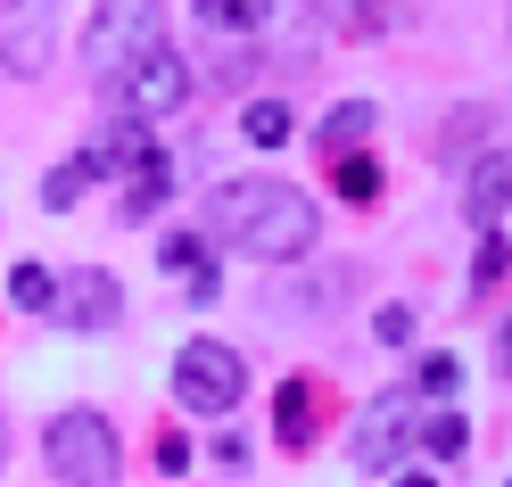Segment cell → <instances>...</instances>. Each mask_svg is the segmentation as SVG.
<instances>
[{
  "mask_svg": "<svg viewBox=\"0 0 512 487\" xmlns=\"http://www.w3.org/2000/svg\"><path fill=\"white\" fill-rule=\"evenodd\" d=\"M215 232L240 256H256V265H298V256H314V240H323V215H314V199L298 182L240 174V182L215 190Z\"/></svg>",
  "mask_w": 512,
  "mask_h": 487,
  "instance_id": "6da1fadb",
  "label": "cell"
},
{
  "mask_svg": "<svg viewBox=\"0 0 512 487\" xmlns=\"http://www.w3.org/2000/svg\"><path fill=\"white\" fill-rule=\"evenodd\" d=\"M149 50H166V9H157V0H100V9H91V25H83V75L100 91L124 83Z\"/></svg>",
  "mask_w": 512,
  "mask_h": 487,
  "instance_id": "7a4b0ae2",
  "label": "cell"
},
{
  "mask_svg": "<svg viewBox=\"0 0 512 487\" xmlns=\"http://www.w3.org/2000/svg\"><path fill=\"white\" fill-rule=\"evenodd\" d=\"M42 463H50L58 487H116V479H124L116 421H108V413H91V405L50 413V430H42Z\"/></svg>",
  "mask_w": 512,
  "mask_h": 487,
  "instance_id": "3957f363",
  "label": "cell"
},
{
  "mask_svg": "<svg viewBox=\"0 0 512 487\" xmlns=\"http://www.w3.org/2000/svg\"><path fill=\"white\" fill-rule=\"evenodd\" d=\"M248 397V364L223 339H190L182 355H174V405L182 413H207V421H223Z\"/></svg>",
  "mask_w": 512,
  "mask_h": 487,
  "instance_id": "277c9868",
  "label": "cell"
},
{
  "mask_svg": "<svg viewBox=\"0 0 512 487\" xmlns=\"http://www.w3.org/2000/svg\"><path fill=\"white\" fill-rule=\"evenodd\" d=\"M182 100H190V67H182V50H149L124 83H108V116H141V124L182 116Z\"/></svg>",
  "mask_w": 512,
  "mask_h": 487,
  "instance_id": "5b68a950",
  "label": "cell"
},
{
  "mask_svg": "<svg viewBox=\"0 0 512 487\" xmlns=\"http://www.w3.org/2000/svg\"><path fill=\"white\" fill-rule=\"evenodd\" d=\"M405 446H422V430H413V397L405 388H380V397L356 413V471H397V454Z\"/></svg>",
  "mask_w": 512,
  "mask_h": 487,
  "instance_id": "8992f818",
  "label": "cell"
},
{
  "mask_svg": "<svg viewBox=\"0 0 512 487\" xmlns=\"http://www.w3.org/2000/svg\"><path fill=\"white\" fill-rule=\"evenodd\" d=\"M58 50V0H0V58L9 75H42Z\"/></svg>",
  "mask_w": 512,
  "mask_h": 487,
  "instance_id": "52a82bcc",
  "label": "cell"
},
{
  "mask_svg": "<svg viewBox=\"0 0 512 487\" xmlns=\"http://www.w3.org/2000/svg\"><path fill=\"white\" fill-rule=\"evenodd\" d=\"M50 322H67V331H116L124 322V289H116V273H100V265H75L67 281H58V306H50Z\"/></svg>",
  "mask_w": 512,
  "mask_h": 487,
  "instance_id": "ba28073f",
  "label": "cell"
},
{
  "mask_svg": "<svg viewBox=\"0 0 512 487\" xmlns=\"http://www.w3.org/2000/svg\"><path fill=\"white\" fill-rule=\"evenodd\" d=\"M463 215L479 223V232H496V223L512 215V149H496V157H479V166L463 174Z\"/></svg>",
  "mask_w": 512,
  "mask_h": 487,
  "instance_id": "9c48e42d",
  "label": "cell"
},
{
  "mask_svg": "<svg viewBox=\"0 0 512 487\" xmlns=\"http://www.w3.org/2000/svg\"><path fill=\"white\" fill-rule=\"evenodd\" d=\"M314 17H323L339 42H380L397 25V0H314Z\"/></svg>",
  "mask_w": 512,
  "mask_h": 487,
  "instance_id": "30bf717a",
  "label": "cell"
},
{
  "mask_svg": "<svg viewBox=\"0 0 512 487\" xmlns=\"http://www.w3.org/2000/svg\"><path fill=\"white\" fill-rule=\"evenodd\" d=\"M166 199H174V166H166L157 149L141 157V166H124V223H149Z\"/></svg>",
  "mask_w": 512,
  "mask_h": 487,
  "instance_id": "8fae6325",
  "label": "cell"
},
{
  "mask_svg": "<svg viewBox=\"0 0 512 487\" xmlns=\"http://www.w3.org/2000/svg\"><path fill=\"white\" fill-rule=\"evenodd\" d=\"M273 438L290 446V454H306V438H314V372L281 380V397H273Z\"/></svg>",
  "mask_w": 512,
  "mask_h": 487,
  "instance_id": "7c38bea8",
  "label": "cell"
},
{
  "mask_svg": "<svg viewBox=\"0 0 512 487\" xmlns=\"http://www.w3.org/2000/svg\"><path fill=\"white\" fill-rule=\"evenodd\" d=\"M100 166H108V149H83V157H67V166H50V182H42V207H50V215L83 207V190L100 182Z\"/></svg>",
  "mask_w": 512,
  "mask_h": 487,
  "instance_id": "4fadbf2b",
  "label": "cell"
},
{
  "mask_svg": "<svg viewBox=\"0 0 512 487\" xmlns=\"http://www.w3.org/2000/svg\"><path fill=\"white\" fill-rule=\"evenodd\" d=\"M372 124H380V108H372V100H339L323 124H314V141H323V157H347V149L372 133Z\"/></svg>",
  "mask_w": 512,
  "mask_h": 487,
  "instance_id": "5bb4252c",
  "label": "cell"
},
{
  "mask_svg": "<svg viewBox=\"0 0 512 487\" xmlns=\"http://www.w3.org/2000/svg\"><path fill=\"white\" fill-rule=\"evenodd\" d=\"M273 17V0H199V25L207 34H256Z\"/></svg>",
  "mask_w": 512,
  "mask_h": 487,
  "instance_id": "9a60e30c",
  "label": "cell"
},
{
  "mask_svg": "<svg viewBox=\"0 0 512 487\" xmlns=\"http://www.w3.org/2000/svg\"><path fill=\"white\" fill-rule=\"evenodd\" d=\"M331 190H339L347 207H372V199H380V166H372V157H356V149H347L339 166H331Z\"/></svg>",
  "mask_w": 512,
  "mask_h": 487,
  "instance_id": "2e32d148",
  "label": "cell"
},
{
  "mask_svg": "<svg viewBox=\"0 0 512 487\" xmlns=\"http://www.w3.org/2000/svg\"><path fill=\"white\" fill-rule=\"evenodd\" d=\"M240 133H248L256 149H281V141H290V108H281V100H248V108H240Z\"/></svg>",
  "mask_w": 512,
  "mask_h": 487,
  "instance_id": "e0dca14e",
  "label": "cell"
},
{
  "mask_svg": "<svg viewBox=\"0 0 512 487\" xmlns=\"http://www.w3.org/2000/svg\"><path fill=\"white\" fill-rule=\"evenodd\" d=\"M422 454H430V463H463V454H471V421L463 413H438L422 430Z\"/></svg>",
  "mask_w": 512,
  "mask_h": 487,
  "instance_id": "ac0fdd59",
  "label": "cell"
},
{
  "mask_svg": "<svg viewBox=\"0 0 512 487\" xmlns=\"http://www.w3.org/2000/svg\"><path fill=\"white\" fill-rule=\"evenodd\" d=\"M9 298H17L25 314H50V306H58V281H50V265H17V273H9Z\"/></svg>",
  "mask_w": 512,
  "mask_h": 487,
  "instance_id": "d6986e66",
  "label": "cell"
},
{
  "mask_svg": "<svg viewBox=\"0 0 512 487\" xmlns=\"http://www.w3.org/2000/svg\"><path fill=\"white\" fill-rule=\"evenodd\" d=\"M504 273H512V240L488 232V240H479V265H471V289H496Z\"/></svg>",
  "mask_w": 512,
  "mask_h": 487,
  "instance_id": "ffe728a7",
  "label": "cell"
},
{
  "mask_svg": "<svg viewBox=\"0 0 512 487\" xmlns=\"http://www.w3.org/2000/svg\"><path fill=\"white\" fill-rule=\"evenodd\" d=\"M157 256H166V273H182V281H190V273L207 265V248H199V232H174V240L157 248Z\"/></svg>",
  "mask_w": 512,
  "mask_h": 487,
  "instance_id": "44dd1931",
  "label": "cell"
},
{
  "mask_svg": "<svg viewBox=\"0 0 512 487\" xmlns=\"http://www.w3.org/2000/svg\"><path fill=\"white\" fill-rule=\"evenodd\" d=\"M413 388H422V397H455V355H422Z\"/></svg>",
  "mask_w": 512,
  "mask_h": 487,
  "instance_id": "7402d4cb",
  "label": "cell"
},
{
  "mask_svg": "<svg viewBox=\"0 0 512 487\" xmlns=\"http://www.w3.org/2000/svg\"><path fill=\"white\" fill-rule=\"evenodd\" d=\"M372 331H380V347H405V339H413V306H380Z\"/></svg>",
  "mask_w": 512,
  "mask_h": 487,
  "instance_id": "603a6c76",
  "label": "cell"
},
{
  "mask_svg": "<svg viewBox=\"0 0 512 487\" xmlns=\"http://www.w3.org/2000/svg\"><path fill=\"white\" fill-rule=\"evenodd\" d=\"M157 471H190V446L182 438H157Z\"/></svg>",
  "mask_w": 512,
  "mask_h": 487,
  "instance_id": "cb8c5ba5",
  "label": "cell"
},
{
  "mask_svg": "<svg viewBox=\"0 0 512 487\" xmlns=\"http://www.w3.org/2000/svg\"><path fill=\"white\" fill-rule=\"evenodd\" d=\"M496 372H512V322L496 331Z\"/></svg>",
  "mask_w": 512,
  "mask_h": 487,
  "instance_id": "d4e9b609",
  "label": "cell"
},
{
  "mask_svg": "<svg viewBox=\"0 0 512 487\" xmlns=\"http://www.w3.org/2000/svg\"><path fill=\"white\" fill-rule=\"evenodd\" d=\"M397 487H438V479L430 471H397Z\"/></svg>",
  "mask_w": 512,
  "mask_h": 487,
  "instance_id": "484cf974",
  "label": "cell"
}]
</instances>
